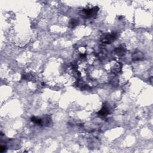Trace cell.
Instances as JSON below:
<instances>
[{"instance_id": "cell-7", "label": "cell", "mask_w": 153, "mask_h": 153, "mask_svg": "<svg viewBox=\"0 0 153 153\" xmlns=\"http://www.w3.org/2000/svg\"><path fill=\"white\" fill-rule=\"evenodd\" d=\"M78 20H75V19H71V21L69 22V25L71 28H74L76 26L78 25Z\"/></svg>"}, {"instance_id": "cell-1", "label": "cell", "mask_w": 153, "mask_h": 153, "mask_svg": "<svg viewBox=\"0 0 153 153\" xmlns=\"http://www.w3.org/2000/svg\"><path fill=\"white\" fill-rule=\"evenodd\" d=\"M116 34L113 33V34H110L105 35L104 37L102 38V41L103 43L106 44H110L112 43V41L116 40Z\"/></svg>"}, {"instance_id": "cell-3", "label": "cell", "mask_w": 153, "mask_h": 153, "mask_svg": "<svg viewBox=\"0 0 153 153\" xmlns=\"http://www.w3.org/2000/svg\"><path fill=\"white\" fill-rule=\"evenodd\" d=\"M115 53L117 54V55L120 56H122L123 55H125L126 53V50L124 49V48L122 46H120V47H117L116 49L114 50Z\"/></svg>"}, {"instance_id": "cell-6", "label": "cell", "mask_w": 153, "mask_h": 153, "mask_svg": "<svg viewBox=\"0 0 153 153\" xmlns=\"http://www.w3.org/2000/svg\"><path fill=\"white\" fill-rule=\"evenodd\" d=\"M31 120L33 123H35V124H40V125H41V124H42V119L37 118V117H31Z\"/></svg>"}, {"instance_id": "cell-5", "label": "cell", "mask_w": 153, "mask_h": 153, "mask_svg": "<svg viewBox=\"0 0 153 153\" xmlns=\"http://www.w3.org/2000/svg\"><path fill=\"white\" fill-rule=\"evenodd\" d=\"M143 55L141 52H137L133 55V58L134 61H140L142 59Z\"/></svg>"}, {"instance_id": "cell-4", "label": "cell", "mask_w": 153, "mask_h": 153, "mask_svg": "<svg viewBox=\"0 0 153 153\" xmlns=\"http://www.w3.org/2000/svg\"><path fill=\"white\" fill-rule=\"evenodd\" d=\"M98 114V115H99L100 116H102V117L106 116L109 114L108 109L106 106H104V107H102V108L99 111Z\"/></svg>"}, {"instance_id": "cell-2", "label": "cell", "mask_w": 153, "mask_h": 153, "mask_svg": "<svg viewBox=\"0 0 153 153\" xmlns=\"http://www.w3.org/2000/svg\"><path fill=\"white\" fill-rule=\"evenodd\" d=\"M99 10V8L98 7H95L93 8H90V9H85L83 10L84 14L87 17H91L96 14L98 11Z\"/></svg>"}, {"instance_id": "cell-8", "label": "cell", "mask_w": 153, "mask_h": 153, "mask_svg": "<svg viewBox=\"0 0 153 153\" xmlns=\"http://www.w3.org/2000/svg\"><path fill=\"white\" fill-rule=\"evenodd\" d=\"M6 150V148L4 146H1V148H0V151H1V153L2 152H4Z\"/></svg>"}]
</instances>
